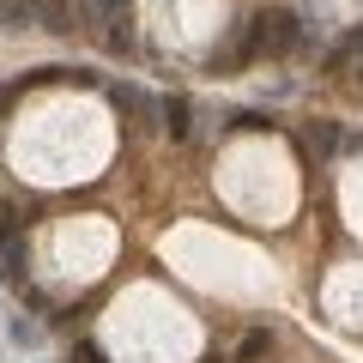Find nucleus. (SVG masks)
Segmentation results:
<instances>
[{
    "mask_svg": "<svg viewBox=\"0 0 363 363\" xmlns=\"http://www.w3.org/2000/svg\"><path fill=\"white\" fill-rule=\"evenodd\" d=\"M248 37H255V49H267V55H291L303 43V25H297V13H285V6H267V13L248 25Z\"/></svg>",
    "mask_w": 363,
    "mask_h": 363,
    "instance_id": "nucleus-1",
    "label": "nucleus"
},
{
    "mask_svg": "<svg viewBox=\"0 0 363 363\" xmlns=\"http://www.w3.org/2000/svg\"><path fill=\"white\" fill-rule=\"evenodd\" d=\"M25 267H30L25 236H6V242H0V279H6V285H25Z\"/></svg>",
    "mask_w": 363,
    "mask_h": 363,
    "instance_id": "nucleus-2",
    "label": "nucleus"
},
{
    "mask_svg": "<svg viewBox=\"0 0 363 363\" xmlns=\"http://www.w3.org/2000/svg\"><path fill=\"white\" fill-rule=\"evenodd\" d=\"M157 121L169 128V140H188V97H164L157 104Z\"/></svg>",
    "mask_w": 363,
    "mask_h": 363,
    "instance_id": "nucleus-3",
    "label": "nucleus"
},
{
    "mask_svg": "<svg viewBox=\"0 0 363 363\" xmlns=\"http://www.w3.org/2000/svg\"><path fill=\"white\" fill-rule=\"evenodd\" d=\"M109 97H116V109H121V116H133V121L157 116V109L145 104V91H140V85H116V91H109Z\"/></svg>",
    "mask_w": 363,
    "mask_h": 363,
    "instance_id": "nucleus-4",
    "label": "nucleus"
},
{
    "mask_svg": "<svg viewBox=\"0 0 363 363\" xmlns=\"http://www.w3.org/2000/svg\"><path fill=\"white\" fill-rule=\"evenodd\" d=\"M267 351H272V333H260V327H255V333L242 339V351H236V357H242V363H260Z\"/></svg>",
    "mask_w": 363,
    "mask_h": 363,
    "instance_id": "nucleus-5",
    "label": "nucleus"
},
{
    "mask_svg": "<svg viewBox=\"0 0 363 363\" xmlns=\"http://www.w3.org/2000/svg\"><path fill=\"white\" fill-rule=\"evenodd\" d=\"M230 128H242V133H260V128H267V133H272V116H260V109H236Z\"/></svg>",
    "mask_w": 363,
    "mask_h": 363,
    "instance_id": "nucleus-6",
    "label": "nucleus"
},
{
    "mask_svg": "<svg viewBox=\"0 0 363 363\" xmlns=\"http://www.w3.org/2000/svg\"><path fill=\"white\" fill-rule=\"evenodd\" d=\"M339 145V121H315V152H333Z\"/></svg>",
    "mask_w": 363,
    "mask_h": 363,
    "instance_id": "nucleus-7",
    "label": "nucleus"
},
{
    "mask_svg": "<svg viewBox=\"0 0 363 363\" xmlns=\"http://www.w3.org/2000/svg\"><path fill=\"white\" fill-rule=\"evenodd\" d=\"M128 0H85V13H97V18H116Z\"/></svg>",
    "mask_w": 363,
    "mask_h": 363,
    "instance_id": "nucleus-8",
    "label": "nucleus"
},
{
    "mask_svg": "<svg viewBox=\"0 0 363 363\" xmlns=\"http://www.w3.org/2000/svg\"><path fill=\"white\" fill-rule=\"evenodd\" d=\"M79 363H104V351H97V345H79Z\"/></svg>",
    "mask_w": 363,
    "mask_h": 363,
    "instance_id": "nucleus-9",
    "label": "nucleus"
},
{
    "mask_svg": "<svg viewBox=\"0 0 363 363\" xmlns=\"http://www.w3.org/2000/svg\"><path fill=\"white\" fill-rule=\"evenodd\" d=\"M6 6H13V0H0V18H6Z\"/></svg>",
    "mask_w": 363,
    "mask_h": 363,
    "instance_id": "nucleus-10",
    "label": "nucleus"
}]
</instances>
